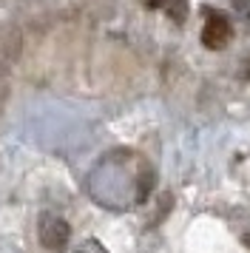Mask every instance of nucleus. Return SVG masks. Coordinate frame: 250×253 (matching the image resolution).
I'll list each match as a JSON object with an SVG mask.
<instances>
[{"label":"nucleus","mask_w":250,"mask_h":253,"mask_svg":"<svg viewBox=\"0 0 250 253\" xmlns=\"http://www.w3.org/2000/svg\"><path fill=\"white\" fill-rule=\"evenodd\" d=\"M37 239L45 251L51 253H63L68 248V239H71V228L63 216L57 213H43L40 222H37Z\"/></svg>","instance_id":"1"},{"label":"nucleus","mask_w":250,"mask_h":253,"mask_svg":"<svg viewBox=\"0 0 250 253\" xmlns=\"http://www.w3.org/2000/svg\"><path fill=\"white\" fill-rule=\"evenodd\" d=\"M230 35H233V29H230L227 14L216 12V9L205 12V29H202V43H205V48H213V51L225 48V43L230 40Z\"/></svg>","instance_id":"2"},{"label":"nucleus","mask_w":250,"mask_h":253,"mask_svg":"<svg viewBox=\"0 0 250 253\" xmlns=\"http://www.w3.org/2000/svg\"><path fill=\"white\" fill-rule=\"evenodd\" d=\"M233 6H236L242 14H248V12H250V0H233Z\"/></svg>","instance_id":"3"},{"label":"nucleus","mask_w":250,"mask_h":253,"mask_svg":"<svg viewBox=\"0 0 250 253\" xmlns=\"http://www.w3.org/2000/svg\"><path fill=\"white\" fill-rule=\"evenodd\" d=\"M170 0H148V6H151V9H159V6H168Z\"/></svg>","instance_id":"4"}]
</instances>
